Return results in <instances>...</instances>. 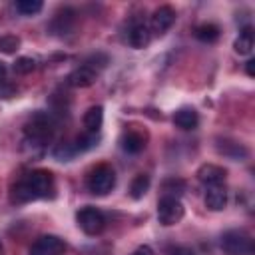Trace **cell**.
Masks as SVG:
<instances>
[{"label": "cell", "mask_w": 255, "mask_h": 255, "mask_svg": "<svg viewBox=\"0 0 255 255\" xmlns=\"http://www.w3.org/2000/svg\"><path fill=\"white\" fill-rule=\"evenodd\" d=\"M147 189H149V175L139 173V175L133 177V181H131V185H129V195H131L133 199H141V197L147 193Z\"/></svg>", "instance_id": "19"}, {"label": "cell", "mask_w": 255, "mask_h": 255, "mask_svg": "<svg viewBox=\"0 0 255 255\" xmlns=\"http://www.w3.org/2000/svg\"><path fill=\"white\" fill-rule=\"evenodd\" d=\"M54 193V175L48 169H34L12 187V199L18 203L50 197Z\"/></svg>", "instance_id": "1"}, {"label": "cell", "mask_w": 255, "mask_h": 255, "mask_svg": "<svg viewBox=\"0 0 255 255\" xmlns=\"http://www.w3.org/2000/svg\"><path fill=\"white\" fill-rule=\"evenodd\" d=\"M169 255H195V251L191 247H175L169 251Z\"/></svg>", "instance_id": "26"}, {"label": "cell", "mask_w": 255, "mask_h": 255, "mask_svg": "<svg viewBox=\"0 0 255 255\" xmlns=\"http://www.w3.org/2000/svg\"><path fill=\"white\" fill-rule=\"evenodd\" d=\"M233 48H235V52L239 56L251 54V50H253V30H251V26H247V28H243L239 32V36L233 42Z\"/></svg>", "instance_id": "17"}, {"label": "cell", "mask_w": 255, "mask_h": 255, "mask_svg": "<svg viewBox=\"0 0 255 255\" xmlns=\"http://www.w3.org/2000/svg\"><path fill=\"white\" fill-rule=\"evenodd\" d=\"M24 133H26V141H28V143L38 145V147H44V145L52 139V135H54V124H52V120H50L48 116L36 114V116L28 122Z\"/></svg>", "instance_id": "3"}, {"label": "cell", "mask_w": 255, "mask_h": 255, "mask_svg": "<svg viewBox=\"0 0 255 255\" xmlns=\"http://www.w3.org/2000/svg\"><path fill=\"white\" fill-rule=\"evenodd\" d=\"M181 217H183V203L177 197L163 195L157 201V219L161 225H165V227L175 225L181 221Z\"/></svg>", "instance_id": "5"}, {"label": "cell", "mask_w": 255, "mask_h": 255, "mask_svg": "<svg viewBox=\"0 0 255 255\" xmlns=\"http://www.w3.org/2000/svg\"><path fill=\"white\" fill-rule=\"evenodd\" d=\"M20 48V38L14 34H4L0 36V52L2 54H14Z\"/></svg>", "instance_id": "22"}, {"label": "cell", "mask_w": 255, "mask_h": 255, "mask_svg": "<svg viewBox=\"0 0 255 255\" xmlns=\"http://www.w3.org/2000/svg\"><path fill=\"white\" fill-rule=\"evenodd\" d=\"M64 251L66 243L58 235H42L30 247V255H62Z\"/></svg>", "instance_id": "7"}, {"label": "cell", "mask_w": 255, "mask_h": 255, "mask_svg": "<svg viewBox=\"0 0 255 255\" xmlns=\"http://www.w3.org/2000/svg\"><path fill=\"white\" fill-rule=\"evenodd\" d=\"M76 219H78V225H80V229L86 233V235H100L102 231H104V227H106V217H104V213L100 211V209H96V207H82L80 211H78V215H76Z\"/></svg>", "instance_id": "6"}, {"label": "cell", "mask_w": 255, "mask_h": 255, "mask_svg": "<svg viewBox=\"0 0 255 255\" xmlns=\"http://www.w3.org/2000/svg\"><path fill=\"white\" fill-rule=\"evenodd\" d=\"M253 66H255V62H253V60H249V62H247V66H245L247 76H253V74H255V68H253Z\"/></svg>", "instance_id": "28"}, {"label": "cell", "mask_w": 255, "mask_h": 255, "mask_svg": "<svg viewBox=\"0 0 255 255\" xmlns=\"http://www.w3.org/2000/svg\"><path fill=\"white\" fill-rule=\"evenodd\" d=\"M195 38L201 40V42L211 44V42H215V40L219 38V26H215V24H211V22L199 24V26L195 28Z\"/></svg>", "instance_id": "18"}, {"label": "cell", "mask_w": 255, "mask_h": 255, "mask_svg": "<svg viewBox=\"0 0 255 255\" xmlns=\"http://www.w3.org/2000/svg\"><path fill=\"white\" fill-rule=\"evenodd\" d=\"M149 40H151V32H149V28L145 24H133L129 28V32H128V44L131 48H135V50L145 48L149 44Z\"/></svg>", "instance_id": "11"}, {"label": "cell", "mask_w": 255, "mask_h": 255, "mask_svg": "<svg viewBox=\"0 0 255 255\" xmlns=\"http://www.w3.org/2000/svg\"><path fill=\"white\" fill-rule=\"evenodd\" d=\"M96 76H98V70L92 68L88 62L80 68H76L70 76H68V82L74 86V88H88L96 82Z\"/></svg>", "instance_id": "10"}, {"label": "cell", "mask_w": 255, "mask_h": 255, "mask_svg": "<svg viewBox=\"0 0 255 255\" xmlns=\"http://www.w3.org/2000/svg\"><path fill=\"white\" fill-rule=\"evenodd\" d=\"M34 68H36V60L28 58V56H22V58H18L14 62V72L16 74H30Z\"/></svg>", "instance_id": "24"}, {"label": "cell", "mask_w": 255, "mask_h": 255, "mask_svg": "<svg viewBox=\"0 0 255 255\" xmlns=\"http://www.w3.org/2000/svg\"><path fill=\"white\" fill-rule=\"evenodd\" d=\"M173 124L181 129H193L197 128L199 124V118H197V112L193 108H181L173 114Z\"/></svg>", "instance_id": "13"}, {"label": "cell", "mask_w": 255, "mask_h": 255, "mask_svg": "<svg viewBox=\"0 0 255 255\" xmlns=\"http://www.w3.org/2000/svg\"><path fill=\"white\" fill-rule=\"evenodd\" d=\"M131 255H155V253H153V249L149 245H139Z\"/></svg>", "instance_id": "27"}, {"label": "cell", "mask_w": 255, "mask_h": 255, "mask_svg": "<svg viewBox=\"0 0 255 255\" xmlns=\"http://www.w3.org/2000/svg\"><path fill=\"white\" fill-rule=\"evenodd\" d=\"M94 145H98V133H84L76 137V143L72 147L74 151H86V149H92Z\"/></svg>", "instance_id": "21"}, {"label": "cell", "mask_w": 255, "mask_h": 255, "mask_svg": "<svg viewBox=\"0 0 255 255\" xmlns=\"http://www.w3.org/2000/svg\"><path fill=\"white\" fill-rule=\"evenodd\" d=\"M86 185L94 195H106L116 185V173L108 163H100L88 173Z\"/></svg>", "instance_id": "4"}, {"label": "cell", "mask_w": 255, "mask_h": 255, "mask_svg": "<svg viewBox=\"0 0 255 255\" xmlns=\"http://www.w3.org/2000/svg\"><path fill=\"white\" fill-rule=\"evenodd\" d=\"M205 205H207L211 211H221V209L227 205V191H225L221 185H211V187H207Z\"/></svg>", "instance_id": "12"}, {"label": "cell", "mask_w": 255, "mask_h": 255, "mask_svg": "<svg viewBox=\"0 0 255 255\" xmlns=\"http://www.w3.org/2000/svg\"><path fill=\"white\" fill-rule=\"evenodd\" d=\"M0 251H2V243H0Z\"/></svg>", "instance_id": "30"}, {"label": "cell", "mask_w": 255, "mask_h": 255, "mask_svg": "<svg viewBox=\"0 0 255 255\" xmlns=\"http://www.w3.org/2000/svg\"><path fill=\"white\" fill-rule=\"evenodd\" d=\"M221 251L225 255H255V243L249 233L241 229H229L221 235Z\"/></svg>", "instance_id": "2"}, {"label": "cell", "mask_w": 255, "mask_h": 255, "mask_svg": "<svg viewBox=\"0 0 255 255\" xmlns=\"http://www.w3.org/2000/svg\"><path fill=\"white\" fill-rule=\"evenodd\" d=\"M197 179L201 183H205L207 187L211 185H221L225 181V169L215 165V163H203L199 169H197Z\"/></svg>", "instance_id": "9"}, {"label": "cell", "mask_w": 255, "mask_h": 255, "mask_svg": "<svg viewBox=\"0 0 255 255\" xmlns=\"http://www.w3.org/2000/svg\"><path fill=\"white\" fill-rule=\"evenodd\" d=\"M185 189V183L183 179H177V177H169L163 181V195H171V197H177V193H181Z\"/></svg>", "instance_id": "23"}, {"label": "cell", "mask_w": 255, "mask_h": 255, "mask_svg": "<svg viewBox=\"0 0 255 255\" xmlns=\"http://www.w3.org/2000/svg\"><path fill=\"white\" fill-rule=\"evenodd\" d=\"M74 10H70V8H66L64 12H60V14H56V18L52 20V30L56 32V34H68L72 28H74Z\"/></svg>", "instance_id": "16"}, {"label": "cell", "mask_w": 255, "mask_h": 255, "mask_svg": "<svg viewBox=\"0 0 255 255\" xmlns=\"http://www.w3.org/2000/svg\"><path fill=\"white\" fill-rule=\"evenodd\" d=\"M14 92H16V88H14V84L8 78L0 80V98H12Z\"/></svg>", "instance_id": "25"}, {"label": "cell", "mask_w": 255, "mask_h": 255, "mask_svg": "<svg viewBox=\"0 0 255 255\" xmlns=\"http://www.w3.org/2000/svg\"><path fill=\"white\" fill-rule=\"evenodd\" d=\"M42 2L40 0H20V2H16V10L20 12V14H24V16H34V14H38L40 10H42Z\"/></svg>", "instance_id": "20"}, {"label": "cell", "mask_w": 255, "mask_h": 255, "mask_svg": "<svg viewBox=\"0 0 255 255\" xmlns=\"http://www.w3.org/2000/svg\"><path fill=\"white\" fill-rule=\"evenodd\" d=\"M145 147V137L139 133V131H126L122 135V149L128 151V153H139L141 149Z\"/></svg>", "instance_id": "14"}, {"label": "cell", "mask_w": 255, "mask_h": 255, "mask_svg": "<svg viewBox=\"0 0 255 255\" xmlns=\"http://www.w3.org/2000/svg\"><path fill=\"white\" fill-rule=\"evenodd\" d=\"M6 78V66L0 62V80H4Z\"/></svg>", "instance_id": "29"}, {"label": "cell", "mask_w": 255, "mask_h": 255, "mask_svg": "<svg viewBox=\"0 0 255 255\" xmlns=\"http://www.w3.org/2000/svg\"><path fill=\"white\" fill-rule=\"evenodd\" d=\"M104 122V110L102 106H92L86 114H84V128L88 129V133H98Z\"/></svg>", "instance_id": "15"}, {"label": "cell", "mask_w": 255, "mask_h": 255, "mask_svg": "<svg viewBox=\"0 0 255 255\" xmlns=\"http://www.w3.org/2000/svg\"><path fill=\"white\" fill-rule=\"evenodd\" d=\"M175 22V10L171 6H159L153 10L151 14V22H149V32L153 34H163L171 28V24Z\"/></svg>", "instance_id": "8"}]
</instances>
